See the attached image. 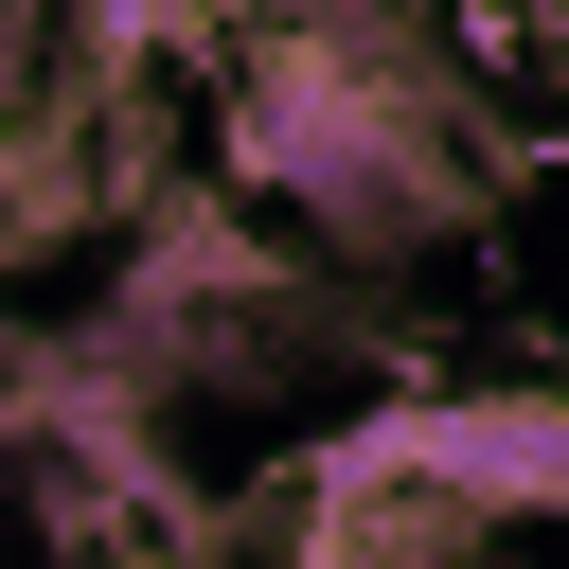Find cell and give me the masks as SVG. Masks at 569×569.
<instances>
[{"instance_id": "6da1fadb", "label": "cell", "mask_w": 569, "mask_h": 569, "mask_svg": "<svg viewBox=\"0 0 569 569\" xmlns=\"http://www.w3.org/2000/svg\"><path fill=\"white\" fill-rule=\"evenodd\" d=\"M213 178L249 213H284L338 267H409L480 213L462 160V89L409 53L391 0H284L231 36V107H213Z\"/></svg>"}, {"instance_id": "7a4b0ae2", "label": "cell", "mask_w": 569, "mask_h": 569, "mask_svg": "<svg viewBox=\"0 0 569 569\" xmlns=\"http://www.w3.org/2000/svg\"><path fill=\"white\" fill-rule=\"evenodd\" d=\"M551 160H569V124H551Z\"/></svg>"}]
</instances>
